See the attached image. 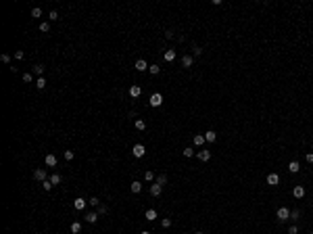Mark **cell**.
<instances>
[{
    "mask_svg": "<svg viewBox=\"0 0 313 234\" xmlns=\"http://www.w3.org/2000/svg\"><path fill=\"white\" fill-rule=\"evenodd\" d=\"M192 52H194L192 57H200V55H203V48H200V46H194V48H192Z\"/></svg>",
    "mask_w": 313,
    "mask_h": 234,
    "instance_id": "obj_38",
    "label": "cell"
},
{
    "mask_svg": "<svg viewBox=\"0 0 313 234\" xmlns=\"http://www.w3.org/2000/svg\"><path fill=\"white\" fill-rule=\"evenodd\" d=\"M35 86H38V90H44V88H46V80H44V77H38V80H35Z\"/></svg>",
    "mask_w": 313,
    "mask_h": 234,
    "instance_id": "obj_23",
    "label": "cell"
},
{
    "mask_svg": "<svg viewBox=\"0 0 313 234\" xmlns=\"http://www.w3.org/2000/svg\"><path fill=\"white\" fill-rule=\"evenodd\" d=\"M146 220H148V222H155V220H157V211H155V209H146Z\"/></svg>",
    "mask_w": 313,
    "mask_h": 234,
    "instance_id": "obj_20",
    "label": "cell"
},
{
    "mask_svg": "<svg viewBox=\"0 0 313 234\" xmlns=\"http://www.w3.org/2000/svg\"><path fill=\"white\" fill-rule=\"evenodd\" d=\"M34 178H35V180H38V182H44V180H48V178H46V169H42V167H38V169H35V172H34Z\"/></svg>",
    "mask_w": 313,
    "mask_h": 234,
    "instance_id": "obj_6",
    "label": "cell"
},
{
    "mask_svg": "<svg viewBox=\"0 0 313 234\" xmlns=\"http://www.w3.org/2000/svg\"><path fill=\"white\" fill-rule=\"evenodd\" d=\"M46 165H48V167H57V155L48 153V155H46Z\"/></svg>",
    "mask_w": 313,
    "mask_h": 234,
    "instance_id": "obj_11",
    "label": "cell"
},
{
    "mask_svg": "<svg viewBox=\"0 0 313 234\" xmlns=\"http://www.w3.org/2000/svg\"><path fill=\"white\" fill-rule=\"evenodd\" d=\"M144 180H146V182H152V180H155V174H152V172H144Z\"/></svg>",
    "mask_w": 313,
    "mask_h": 234,
    "instance_id": "obj_34",
    "label": "cell"
},
{
    "mask_svg": "<svg viewBox=\"0 0 313 234\" xmlns=\"http://www.w3.org/2000/svg\"><path fill=\"white\" fill-rule=\"evenodd\" d=\"M42 188H44V190L48 192V190L52 188V182H50V180H44V182H42Z\"/></svg>",
    "mask_w": 313,
    "mask_h": 234,
    "instance_id": "obj_35",
    "label": "cell"
},
{
    "mask_svg": "<svg viewBox=\"0 0 313 234\" xmlns=\"http://www.w3.org/2000/svg\"><path fill=\"white\" fill-rule=\"evenodd\" d=\"M140 94H142V88L140 86H129V96L132 98H138Z\"/></svg>",
    "mask_w": 313,
    "mask_h": 234,
    "instance_id": "obj_12",
    "label": "cell"
},
{
    "mask_svg": "<svg viewBox=\"0 0 313 234\" xmlns=\"http://www.w3.org/2000/svg\"><path fill=\"white\" fill-rule=\"evenodd\" d=\"M34 73L42 77V73H44V65H40V63H38V65H34Z\"/></svg>",
    "mask_w": 313,
    "mask_h": 234,
    "instance_id": "obj_24",
    "label": "cell"
},
{
    "mask_svg": "<svg viewBox=\"0 0 313 234\" xmlns=\"http://www.w3.org/2000/svg\"><path fill=\"white\" fill-rule=\"evenodd\" d=\"M73 207L77 211H84L86 207H88V199H81V197H77V199L73 201Z\"/></svg>",
    "mask_w": 313,
    "mask_h": 234,
    "instance_id": "obj_3",
    "label": "cell"
},
{
    "mask_svg": "<svg viewBox=\"0 0 313 234\" xmlns=\"http://www.w3.org/2000/svg\"><path fill=\"white\" fill-rule=\"evenodd\" d=\"M299 169H301V165L296 163V161H290V163H288V172H290V174H296Z\"/></svg>",
    "mask_w": 313,
    "mask_h": 234,
    "instance_id": "obj_17",
    "label": "cell"
},
{
    "mask_svg": "<svg viewBox=\"0 0 313 234\" xmlns=\"http://www.w3.org/2000/svg\"><path fill=\"white\" fill-rule=\"evenodd\" d=\"M192 142H194V146H203V144L207 142L205 140V134H196V136L192 138Z\"/></svg>",
    "mask_w": 313,
    "mask_h": 234,
    "instance_id": "obj_14",
    "label": "cell"
},
{
    "mask_svg": "<svg viewBox=\"0 0 313 234\" xmlns=\"http://www.w3.org/2000/svg\"><path fill=\"white\" fill-rule=\"evenodd\" d=\"M184 157H194V149H192V146H186V149H184Z\"/></svg>",
    "mask_w": 313,
    "mask_h": 234,
    "instance_id": "obj_29",
    "label": "cell"
},
{
    "mask_svg": "<svg viewBox=\"0 0 313 234\" xmlns=\"http://www.w3.org/2000/svg\"><path fill=\"white\" fill-rule=\"evenodd\" d=\"M161 228H171V220H169V217H163V220H161Z\"/></svg>",
    "mask_w": 313,
    "mask_h": 234,
    "instance_id": "obj_30",
    "label": "cell"
},
{
    "mask_svg": "<svg viewBox=\"0 0 313 234\" xmlns=\"http://www.w3.org/2000/svg\"><path fill=\"white\" fill-rule=\"evenodd\" d=\"M292 197H294V199H303V197H305V188H303V186H294V188H292Z\"/></svg>",
    "mask_w": 313,
    "mask_h": 234,
    "instance_id": "obj_10",
    "label": "cell"
},
{
    "mask_svg": "<svg viewBox=\"0 0 313 234\" xmlns=\"http://www.w3.org/2000/svg\"><path fill=\"white\" fill-rule=\"evenodd\" d=\"M173 58H175V50H165V61L167 63H171Z\"/></svg>",
    "mask_w": 313,
    "mask_h": 234,
    "instance_id": "obj_22",
    "label": "cell"
},
{
    "mask_svg": "<svg viewBox=\"0 0 313 234\" xmlns=\"http://www.w3.org/2000/svg\"><path fill=\"white\" fill-rule=\"evenodd\" d=\"M40 29H42L44 34H48V32H50V23H48V21H44V23H40Z\"/></svg>",
    "mask_w": 313,
    "mask_h": 234,
    "instance_id": "obj_31",
    "label": "cell"
},
{
    "mask_svg": "<svg viewBox=\"0 0 313 234\" xmlns=\"http://www.w3.org/2000/svg\"><path fill=\"white\" fill-rule=\"evenodd\" d=\"M157 184H161V186H165V184H167V176H157Z\"/></svg>",
    "mask_w": 313,
    "mask_h": 234,
    "instance_id": "obj_28",
    "label": "cell"
},
{
    "mask_svg": "<svg viewBox=\"0 0 313 234\" xmlns=\"http://www.w3.org/2000/svg\"><path fill=\"white\" fill-rule=\"evenodd\" d=\"M48 19H50V21H57V19H58V13L57 11H50V13H48Z\"/></svg>",
    "mask_w": 313,
    "mask_h": 234,
    "instance_id": "obj_37",
    "label": "cell"
},
{
    "mask_svg": "<svg viewBox=\"0 0 313 234\" xmlns=\"http://www.w3.org/2000/svg\"><path fill=\"white\" fill-rule=\"evenodd\" d=\"M140 234H151V232H148V230H144V232H140Z\"/></svg>",
    "mask_w": 313,
    "mask_h": 234,
    "instance_id": "obj_45",
    "label": "cell"
},
{
    "mask_svg": "<svg viewBox=\"0 0 313 234\" xmlns=\"http://www.w3.org/2000/svg\"><path fill=\"white\" fill-rule=\"evenodd\" d=\"M129 190H132L134 194H138L140 190H142V184H140V182H132V184H129Z\"/></svg>",
    "mask_w": 313,
    "mask_h": 234,
    "instance_id": "obj_18",
    "label": "cell"
},
{
    "mask_svg": "<svg viewBox=\"0 0 313 234\" xmlns=\"http://www.w3.org/2000/svg\"><path fill=\"white\" fill-rule=\"evenodd\" d=\"M81 232V224L80 222H73L71 224V234H80Z\"/></svg>",
    "mask_w": 313,
    "mask_h": 234,
    "instance_id": "obj_21",
    "label": "cell"
},
{
    "mask_svg": "<svg viewBox=\"0 0 313 234\" xmlns=\"http://www.w3.org/2000/svg\"><path fill=\"white\" fill-rule=\"evenodd\" d=\"M196 234H205V232H196Z\"/></svg>",
    "mask_w": 313,
    "mask_h": 234,
    "instance_id": "obj_46",
    "label": "cell"
},
{
    "mask_svg": "<svg viewBox=\"0 0 313 234\" xmlns=\"http://www.w3.org/2000/svg\"><path fill=\"white\" fill-rule=\"evenodd\" d=\"M205 140H207V142H215V140H217V134H215L213 130H209V132H205Z\"/></svg>",
    "mask_w": 313,
    "mask_h": 234,
    "instance_id": "obj_15",
    "label": "cell"
},
{
    "mask_svg": "<svg viewBox=\"0 0 313 234\" xmlns=\"http://www.w3.org/2000/svg\"><path fill=\"white\" fill-rule=\"evenodd\" d=\"M0 61H2V63H11V55L2 52V55H0Z\"/></svg>",
    "mask_w": 313,
    "mask_h": 234,
    "instance_id": "obj_36",
    "label": "cell"
},
{
    "mask_svg": "<svg viewBox=\"0 0 313 234\" xmlns=\"http://www.w3.org/2000/svg\"><path fill=\"white\" fill-rule=\"evenodd\" d=\"M73 157H75V155H73V151H65V159H67V161H71Z\"/></svg>",
    "mask_w": 313,
    "mask_h": 234,
    "instance_id": "obj_41",
    "label": "cell"
},
{
    "mask_svg": "<svg viewBox=\"0 0 313 234\" xmlns=\"http://www.w3.org/2000/svg\"><path fill=\"white\" fill-rule=\"evenodd\" d=\"M305 159H307V163H313V153H307V157H305Z\"/></svg>",
    "mask_w": 313,
    "mask_h": 234,
    "instance_id": "obj_44",
    "label": "cell"
},
{
    "mask_svg": "<svg viewBox=\"0 0 313 234\" xmlns=\"http://www.w3.org/2000/svg\"><path fill=\"white\" fill-rule=\"evenodd\" d=\"M32 17H34V19H40V17H42V9H34V11H32Z\"/></svg>",
    "mask_w": 313,
    "mask_h": 234,
    "instance_id": "obj_33",
    "label": "cell"
},
{
    "mask_svg": "<svg viewBox=\"0 0 313 234\" xmlns=\"http://www.w3.org/2000/svg\"><path fill=\"white\" fill-rule=\"evenodd\" d=\"M196 157L200 159V161H209V159H211V151H209V149H200V151L196 153Z\"/></svg>",
    "mask_w": 313,
    "mask_h": 234,
    "instance_id": "obj_7",
    "label": "cell"
},
{
    "mask_svg": "<svg viewBox=\"0 0 313 234\" xmlns=\"http://www.w3.org/2000/svg\"><path fill=\"white\" fill-rule=\"evenodd\" d=\"M309 234H313V232H309Z\"/></svg>",
    "mask_w": 313,
    "mask_h": 234,
    "instance_id": "obj_48",
    "label": "cell"
},
{
    "mask_svg": "<svg viewBox=\"0 0 313 234\" xmlns=\"http://www.w3.org/2000/svg\"><path fill=\"white\" fill-rule=\"evenodd\" d=\"M148 67H151V65H146V61H142V58L136 61V69H138V71H146Z\"/></svg>",
    "mask_w": 313,
    "mask_h": 234,
    "instance_id": "obj_16",
    "label": "cell"
},
{
    "mask_svg": "<svg viewBox=\"0 0 313 234\" xmlns=\"http://www.w3.org/2000/svg\"><path fill=\"white\" fill-rule=\"evenodd\" d=\"M311 151H313V146H311Z\"/></svg>",
    "mask_w": 313,
    "mask_h": 234,
    "instance_id": "obj_47",
    "label": "cell"
},
{
    "mask_svg": "<svg viewBox=\"0 0 313 234\" xmlns=\"http://www.w3.org/2000/svg\"><path fill=\"white\" fill-rule=\"evenodd\" d=\"M299 215H301V211H296V209H294V211H290V220H296Z\"/></svg>",
    "mask_w": 313,
    "mask_h": 234,
    "instance_id": "obj_40",
    "label": "cell"
},
{
    "mask_svg": "<svg viewBox=\"0 0 313 234\" xmlns=\"http://www.w3.org/2000/svg\"><path fill=\"white\" fill-rule=\"evenodd\" d=\"M192 65H194V57H192V55H184V57H182V67L190 69Z\"/></svg>",
    "mask_w": 313,
    "mask_h": 234,
    "instance_id": "obj_5",
    "label": "cell"
},
{
    "mask_svg": "<svg viewBox=\"0 0 313 234\" xmlns=\"http://www.w3.org/2000/svg\"><path fill=\"white\" fill-rule=\"evenodd\" d=\"M136 130H140V132L146 130V121L144 119H136Z\"/></svg>",
    "mask_w": 313,
    "mask_h": 234,
    "instance_id": "obj_25",
    "label": "cell"
},
{
    "mask_svg": "<svg viewBox=\"0 0 313 234\" xmlns=\"http://www.w3.org/2000/svg\"><path fill=\"white\" fill-rule=\"evenodd\" d=\"M161 192H163V186H161V184H157V182H155V184H152V186H151V194H152V197H159Z\"/></svg>",
    "mask_w": 313,
    "mask_h": 234,
    "instance_id": "obj_13",
    "label": "cell"
},
{
    "mask_svg": "<svg viewBox=\"0 0 313 234\" xmlns=\"http://www.w3.org/2000/svg\"><path fill=\"white\" fill-rule=\"evenodd\" d=\"M23 82H29V84H32V82H34V73H29V71H27V73H23Z\"/></svg>",
    "mask_w": 313,
    "mask_h": 234,
    "instance_id": "obj_32",
    "label": "cell"
},
{
    "mask_svg": "<svg viewBox=\"0 0 313 234\" xmlns=\"http://www.w3.org/2000/svg\"><path fill=\"white\" fill-rule=\"evenodd\" d=\"M23 57H25L23 50H17V52H15V58H23Z\"/></svg>",
    "mask_w": 313,
    "mask_h": 234,
    "instance_id": "obj_43",
    "label": "cell"
},
{
    "mask_svg": "<svg viewBox=\"0 0 313 234\" xmlns=\"http://www.w3.org/2000/svg\"><path fill=\"white\" fill-rule=\"evenodd\" d=\"M148 71H151L152 75H159V73H161V67H159V65H151V67H148Z\"/></svg>",
    "mask_w": 313,
    "mask_h": 234,
    "instance_id": "obj_26",
    "label": "cell"
},
{
    "mask_svg": "<svg viewBox=\"0 0 313 234\" xmlns=\"http://www.w3.org/2000/svg\"><path fill=\"white\" fill-rule=\"evenodd\" d=\"M88 205L90 207H100V201L96 199V197H92V199H88Z\"/></svg>",
    "mask_w": 313,
    "mask_h": 234,
    "instance_id": "obj_27",
    "label": "cell"
},
{
    "mask_svg": "<svg viewBox=\"0 0 313 234\" xmlns=\"http://www.w3.org/2000/svg\"><path fill=\"white\" fill-rule=\"evenodd\" d=\"M104 213H109V207L106 205H100L98 207V215H104Z\"/></svg>",
    "mask_w": 313,
    "mask_h": 234,
    "instance_id": "obj_39",
    "label": "cell"
},
{
    "mask_svg": "<svg viewBox=\"0 0 313 234\" xmlns=\"http://www.w3.org/2000/svg\"><path fill=\"white\" fill-rule=\"evenodd\" d=\"M267 184H269V186H278V184H280V176L278 174H269V176H267Z\"/></svg>",
    "mask_w": 313,
    "mask_h": 234,
    "instance_id": "obj_9",
    "label": "cell"
},
{
    "mask_svg": "<svg viewBox=\"0 0 313 234\" xmlns=\"http://www.w3.org/2000/svg\"><path fill=\"white\" fill-rule=\"evenodd\" d=\"M132 153H134V157H138V159H142V157L146 155V146H144V144H134V149H132Z\"/></svg>",
    "mask_w": 313,
    "mask_h": 234,
    "instance_id": "obj_2",
    "label": "cell"
},
{
    "mask_svg": "<svg viewBox=\"0 0 313 234\" xmlns=\"http://www.w3.org/2000/svg\"><path fill=\"white\" fill-rule=\"evenodd\" d=\"M163 105V94L161 92H155L151 96V107H161Z\"/></svg>",
    "mask_w": 313,
    "mask_h": 234,
    "instance_id": "obj_4",
    "label": "cell"
},
{
    "mask_svg": "<svg viewBox=\"0 0 313 234\" xmlns=\"http://www.w3.org/2000/svg\"><path fill=\"white\" fill-rule=\"evenodd\" d=\"M288 234H299V228H296V226H290V228H288Z\"/></svg>",
    "mask_w": 313,
    "mask_h": 234,
    "instance_id": "obj_42",
    "label": "cell"
},
{
    "mask_svg": "<svg viewBox=\"0 0 313 234\" xmlns=\"http://www.w3.org/2000/svg\"><path fill=\"white\" fill-rule=\"evenodd\" d=\"M86 222H88V224H96V222H98V211H88V213H86Z\"/></svg>",
    "mask_w": 313,
    "mask_h": 234,
    "instance_id": "obj_8",
    "label": "cell"
},
{
    "mask_svg": "<svg viewBox=\"0 0 313 234\" xmlns=\"http://www.w3.org/2000/svg\"><path fill=\"white\" fill-rule=\"evenodd\" d=\"M48 180L52 182V186H57V184H61V180H63V178H61V174H52Z\"/></svg>",
    "mask_w": 313,
    "mask_h": 234,
    "instance_id": "obj_19",
    "label": "cell"
},
{
    "mask_svg": "<svg viewBox=\"0 0 313 234\" xmlns=\"http://www.w3.org/2000/svg\"><path fill=\"white\" fill-rule=\"evenodd\" d=\"M276 215H278L280 222H286V220H290V209L288 207H280V209L276 211Z\"/></svg>",
    "mask_w": 313,
    "mask_h": 234,
    "instance_id": "obj_1",
    "label": "cell"
}]
</instances>
